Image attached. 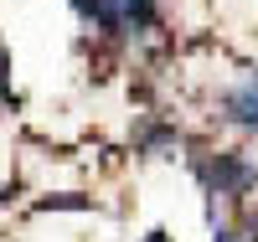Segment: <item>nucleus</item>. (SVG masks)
<instances>
[{
  "label": "nucleus",
  "instance_id": "f03ea898",
  "mask_svg": "<svg viewBox=\"0 0 258 242\" xmlns=\"http://www.w3.org/2000/svg\"><path fill=\"white\" fill-rule=\"evenodd\" d=\"M222 108H227V119H232V124L258 129V77H253V83H243V88H232V93L222 98Z\"/></svg>",
  "mask_w": 258,
  "mask_h": 242
},
{
  "label": "nucleus",
  "instance_id": "7ed1b4c3",
  "mask_svg": "<svg viewBox=\"0 0 258 242\" xmlns=\"http://www.w3.org/2000/svg\"><path fill=\"white\" fill-rule=\"evenodd\" d=\"M129 16H135V21H145V16H150V0H129Z\"/></svg>",
  "mask_w": 258,
  "mask_h": 242
},
{
  "label": "nucleus",
  "instance_id": "f257e3e1",
  "mask_svg": "<svg viewBox=\"0 0 258 242\" xmlns=\"http://www.w3.org/2000/svg\"><path fill=\"white\" fill-rule=\"evenodd\" d=\"M202 175H207L212 191H243V186L253 181V165H248L243 155H217L212 165H202Z\"/></svg>",
  "mask_w": 258,
  "mask_h": 242
},
{
  "label": "nucleus",
  "instance_id": "39448f33",
  "mask_svg": "<svg viewBox=\"0 0 258 242\" xmlns=\"http://www.w3.org/2000/svg\"><path fill=\"white\" fill-rule=\"evenodd\" d=\"M145 242H170V237H165V232H150V237H145Z\"/></svg>",
  "mask_w": 258,
  "mask_h": 242
},
{
  "label": "nucleus",
  "instance_id": "20e7f679",
  "mask_svg": "<svg viewBox=\"0 0 258 242\" xmlns=\"http://www.w3.org/2000/svg\"><path fill=\"white\" fill-rule=\"evenodd\" d=\"M11 83V62H6V47H0V88Z\"/></svg>",
  "mask_w": 258,
  "mask_h": 242
}]
</instances>
